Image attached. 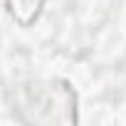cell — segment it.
<instances>
[{"instance_id":"1","label":"cell","mask_w":126,"mask_h":126,"mask_svg":"<svg viewBox=\"0 0 126 126\" xmlns=\"http://www.w3.org/2000/svg\"><path fill=\"white\" fill-rule=\"evenodd\" d=\"M40 5H42V0H10V10L17 17H22V10H30V17H35Z\"/></svg>"}]
</instances>
